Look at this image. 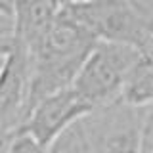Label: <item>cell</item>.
Returning a JSON list of instances; mask_svg holds the SVG:
<instances>
[{
  "label": "cell",
  "instance_id": "obj_15",
  "mask_svg": "<svg viewBox=\"0 0 153 153\" xmlns=\"http://www.w3.org/2000/svg\"><path fill=\"white\" fill-rule=\"evenodd\" d=\"M147 25H149V31H151V35H153V17L147 19Z\"/></svg>",
  "mask_w": 153,
  "mask_h": 153
},
{
  "label": "cell",
  "instance_id": "obj_2",
  "mask_svg": "<svg viewBox=\"0 0 153 153\" xmlns=\"http://www.w3.org/2000/svg\"><path fill=\"white\" fill-rule=\"evenodd\" d=\"M63 10L96 40L132 48L153 42L147 19L128 0H76L63 4Z\"/></svg>",
  "mask_w": 153,
  "mask_h": 153
},
{
  "label": "cell",
  "instance_id": "obj_9",
  "mask_svg": "<svg viewBox=\"0 0 153 153\" xmlns=\"http://www.w3.org/2000/svg\"><path fill=\"white\" fill-rule=\"evenodd\" d=\"M46 149L48 147L38 143L31 134L23 130H16L10 134L6 153H46Z\"/></svg>",
  "mask_w": 153,
  "mask_h": 153
},
{
  "label": "cell",
  "instance_id": "obj_1",
  "mask_svg": "<svg viewBox=\"0 0 153 153\" xmlns=\"http://www.w3.org/2000/svg\"><path fill=\"white\" fill-rule=\"evenodd\" d=\"M96 42L98 40L67 16L61 6L40 40L25 50L29 57V111L46 96L73 84Z\"/></svg>",
  "mask_w": 153,
  "mask_h": 153
},
{
  "label": "cell",
  "instance_id": "obj_11",
  "mask_svg": "<svg viewBox=\"0 0 153 153\" xmlns=\"http://www.w3.org/2000/svg\"><path fill=\"white\" fill-rule=\"evenodd\" d=\"M146 19L153 17V0H128Z\"/></svg>",
  "mask_w": 153,
  "mask_h": 153
},
{
  "label": "cell",
  "instance_id": "obj_5",
  "mask_svg": "<svg viewBox=\"0 0 153 153\" xmlns=\"http://www.w3.org/2000/svg\"><path fill=\"white\" fill-rule=\"evenodd\" d=\"M94 109L75 92L73 86H67L59 92L40 100L29 111L17 130L31 134L38 143L48 147L59 134H63L75 123H80Z\"/></svg>",
  "mask_w": 153,
  "mask_h": 153
},
{
  "label": "cell",
  "instance_id": "obj_3",
  "mask_svg": "<svg viewBox=\"0 0 153 153\" xmlns=\"http://www.w3.org/2000/svg\"><path fill=\"white\" fill-rule=\"evenodd\" d=\"M136 54L138 48L98 40L71 86L92 109L117 103Z\"/></svg>",
  "mask_w": 153,
  "mask_h": 153
},
{
  "label": "cell",
  "instance_id": "obj_7",
  "mask_svg": "<svg viewBox=\"0 0 153 153\" xmlns=\"http://www.w3.org/2000/svg\"><path fill=\"white\" fill-rule=\"evenodd\" d=\"M119 102L134 109H147L153 105V42L138 48Z\"/></svg>",
  "mask_w": 153,
  "mask_h": 153
},
{
  "label": "cell",
  "instance_id": "obj_6",
  "mask_svg": "<svg viewBox=\"0 0 153 153\" xmlns=\"http://www.w3.org/2000/svg\"><path fill=\"white\" fill-rule=\"evenodd\" d=\"M29 113V57L16 42L0 65V134H12Z\"/></svg>",
  "mask_w": 153,
  "mask_h": 153
},
{
  "label": "cell",
  "instance_id": "obj_14",
  "mask_svg": "<svg viewBox=\"0 0 153 153\" xmlns=\"http://www.w3.org/2000/svg\"><path fill=\"white\" fill-rule=\"evenodd\" d=\"M8 140H10V134H0V153H6Z\"/></svg>",
  "mask_w": 153,
  "mask_h": 153
},
{
  "label": "cell",
  "instance_id": "obj_16",
  "mask_svg": "<svg viewBox=\"0 0 153 153\" xmlns=\"http://www.w3.org/2000/svg\"><path fill=\"white\" fill-rule=\"evenodd\" d=\"M0 21H6V19H4V17H2V16H0Z\"/></svg>",
  "mask_w": 153,
  "mask_h": 153
},
{
  "label": "cell",
  "instance_id": "obj_4",
  "mask_svg": "<svg viewBox=\"0 0 153 153\" xmlns=\"http://www.w3.org/2000/svg\"><path fill=\"white\" fill-rule=\"evenodd\" d=\"M142 111L117 102L86 115L80 123L92 153H138Z\"/></svg>",
  "mask_w": 153,
  "mask_h": 153
},
{
  "label": "cell",
  "instance_id": "obj_12",
  "mask_svg": "<svg viewBox=\"0 0 153 153\" xmlns=\"http://www.w3.org/2000/svg\"><path fill=\"white\" fill-rule=\"evenodd\" d=\"M13 46H16V40H13L12 33L10 35H0V59H4L13 50Z\"/></svg>",
  "mask_w": 153,
  "mask_h": 153
},
{
  "label": "cell",
  "instance_id": "obj_8",
  "mask_svg": "<svg viewBox=\"0 0 153 153\" xmlns=\"http://www.w3.org/2000/svg\"><path fill=\"white\" fill-rule=\"evenodd\" d=\"M46 153H92L82 123H75L48 146Z\"/></svg>",
  "mask_w": 153,
  "mask_h": 153
},
{
  "label": "cell",
  "instance_id": "obj_17",
  "mask_svg": "<svg viewBox=\"0 0 153 153\" xmlns=\"http://www.w3.org/2000/svg\"><path fill=\"white\" fill-rule=\"evenodd\" d=\"M16 2H17V0H16Z\"/></svg>",
  "mask_w": 153,
  "mask_h": 153
},
{
  "label": "cell",
  "instance_id": "obj_10",
  "mask_svg": "<svg viewBox=\"0 0 153 153\" xmlns=\"http://www.w3.org/2000/svg\"><path fill=\"white\" fill-rule=\"evenodd\" d=\"M138 153H153V105L142 111Z\"/></svg>",
  "mask_w": 153,
  "mask_h": 153
},
{
  "label": "cell",
  "instance_id": "obj_13",
  "mask_svg": "<svg viewBox=\"0 0 153 153\" xmlns=\"http://www.w3.org/2000/svg\"><path fill=\"white\" fill-rule=\"evenodd\" d=\"M13 10H16V0H0V16L10 23L13 17Z\"/></svg>",
  "mask_w": 153,
  "mask_h": 153
}]
</instances>
